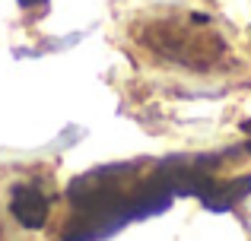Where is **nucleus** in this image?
Segmentation results:
<instances>
[{"label":"nucleus","mask_w":251,"mask_h":241,"mask_svg":"<svg viewBox=\"0 0 251 241\" xmlns=\"http://www.w3.org/2000/svg\"><path fill=\"white\" fill-rule=\"evenodd\" d=\"M38 3H45V0H19V6H38Z\"/></svg>","instance_id":"3"},{"label":"nucleus","mask_w":251,"mask_h":241,"mask_svg":"<svg viewBox=\"0 0 251 241\" xmlns=\"http://www.w3.org/2000/svg\"><path fill=\"white\" fill-rule=\"evenodd\" d=\"M140 38L156 54L169 57L175 64H188V67H210L223 54V42L213 32L181 25V22H156L150 29H143Z\"/></svg>","instance_id":"1"},{"label":"nucleus","mask_w":251,"mask_h":241,"mask_svg":"<svg viewBox=\"0 0 251 241\" xmlns=\"http://www.w3.org/2000/svg\"><path fill=\"white\" fill-rule=\"evenodd\" d=\"M10 213L23 229L38 232L48 225L51 216V197L38 184H16L10 191Z\"/></svg>","instance_id":"2"}]
</instances>
